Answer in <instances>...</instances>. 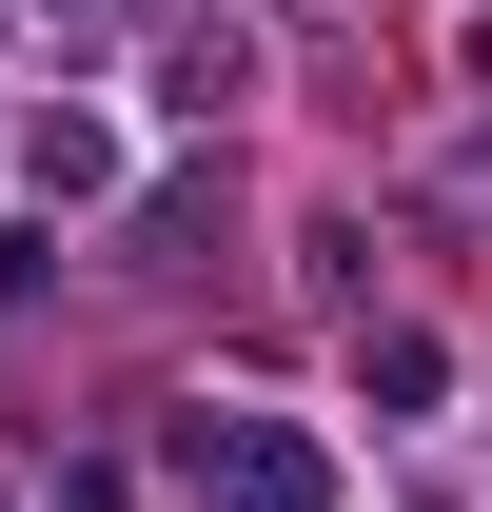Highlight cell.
I'll use <instances>...</instances> for the list:
<instances>
[{
	"instance_id": "obj_1",
	"label": "cell",
	"mask_w": 492,
	"mask_h": 512,
	"mask_svg": "<svg viewBox=\"0 0 492 512\" xmlns=\"http://www.w3.org/2000/svg\"><path fill=\"white\" fill-rule=\"evenodd\" d=\"M178 473H197V493H237V512H335V473H315V434H296V414H197V434H178Z\"/></svg>"
},
{
	"instance_id": "obj_2",
	"label": "cell",
	"mask_w": 492,
	"mask_h": 512,
	"mask_svg": "<svg viewBox=\"0 0 492 512\" xmlns=\"http://www.w3.org/2000/svg\"><path fill=\"white\" fill-rule=\"evenodd\" d=\"M40 197H119V138H99V119H40Z\"/></svg>"
},
{
	"instance_id": "obj_3",
	"label": "cell",
	"mask_w": 492,
	"mask_h": 512,
	"mask_svg": "<svg viewBox=\"0 0 492 512\" xmlns=\"http://www.w3.org/2000/svg\"><path fill=\"white\" fill-rule=\"evenodd\" d=\"M40 512H119V473H60V493H40Z\"/></svg>"
},
{
	"instance_id": "obj_4",
	"label": "cell",
	"mask_w": 492,
	"mask_h": 512,
	"mask_svg": "<svg viewBox=\"0 0 492 512\" xmlns=\"http://www.w3.org/2000/svg\"><path fill=\"white\" fill-rule=\"evenodd\" d=\"M40 20H60V0H40Z\"/></svg>"
}]
</instances>
